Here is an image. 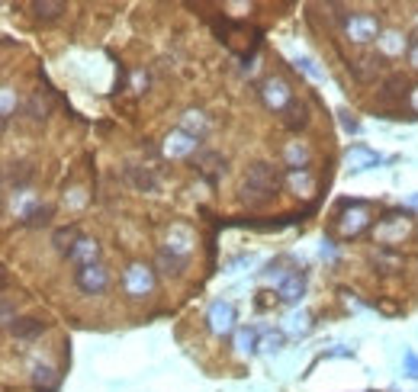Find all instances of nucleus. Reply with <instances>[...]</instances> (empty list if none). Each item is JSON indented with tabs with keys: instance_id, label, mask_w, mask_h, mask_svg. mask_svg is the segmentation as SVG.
Returning <instances> with one entry per match:
<instances>
[{
	"instance_id": "nucleus-31",
	"label": "nucleus",
	"mask_w": 418,
	"mask_h": 392,
	"mask_svg": "<svg viewBox=\"0 0 418 392\" xmlns=\"http://www.w3.org/2000/svg\"><path fill=\"white\" fill-rule=\"evenodd\" d=\"M412 68H418V45L412 49Z\"/></svg>"
},
{
	"instance_id": "nucleus-32",
	"label": "nucleus",
	"mask_w": 418,
	"mask_h": 392,
	"mask_svg": "<svg viewBox=\"0 0 418 392\" xmlns=\"http://www.w3.org/2000/svg\"><path fill=\"white\" fill-rule=\"evenodd\" d=\"M412 106H415V109H418V87H415V90H412Z\"/></svg>"
},
{
	"instance_id": "nucleus-24",
	"label": "nucleus",
	"mask_w": 418,
	"mask_h": 392,
	"mask_svg": "<svg viewBox=\"0 0 418 392\" xmlns=\"http://www.w3.org/2000/svg\"><path fill=\"white\" fill-rule=\"evenodd\" d=\"M287 321H289V325H287V328H289V331H293V334L306 331V325H302V321H306V315H302V312H299V315H289V318H287Z\"/></svg>"
},
{
	"instance_id": "nucleus-17",
	"label": "nucleus",
	"mask_w": 418,
	"mask_h": 392,
	"mask_svg": "<svg viewBox=\"0 0 418 392\" xmlns=\"http://www.w3.org/2000/svg\"><path fill=\"white\" fill-rule=\"evenodd\" d=\"M379 49H383L386 55H399V51L405 49V39L399 36V32H386V36L379 39Z\"/></svg>"
},
{
	"instance_id": "nucleus-26",
	"label": "nucleus",
	"mask_w": 418,
	"mask_h": 392,
	"mask_svg": "<svg viewBox=\"0 0 418 392\" xmlns=\"http://www.w3.org/2000/svg\"><path fill=\"white\" fill-rule=\"evenodd\" d=\"M193 126H196V129H203V113H186V122H184V132H186V129H193Z\"/></svg>"
},
{
	"instance_id": "nucleus-33",
	"label": "nucleus",
	"mask_w": 418,
	"mask_h": 392,
	"mask_svg": "<svg viewBox=\"0 0 418 392\" xmlns=\"http://www.w3.org/2000/svg\"><path fill=\"white\" fill-rule=\"evenodd\" d=\"M409 203H412V206H415V209H418V196H412V199H409Z\"/></svg>"
},
{
	"instance_id": "nucleus-23",
	"label": "nucleus",
	"mask_w": 418,
	"mask_h": 392,
	"mask_svg": "<svg viewBox=\"0 0 418 392\" xmlns=\"http://www.w3.org/2000/svg\"><path fill=\"white\" fill-rule=\"evenodd\" d=\"M405 370H409V376L412 379H418V357H415V351H405Z\"/></svg>"
},
{
	"instance_id": "nucleus-5",
	"label": "nucleus",
	"mask_w": 418,
	"mask_h": 392,
	"mask_svg": "<svg viewBox=\"0 0 418 392\" xmlns=\"http://www.w3.org/2000/svg\"><path fill=\"white\" fill-rule=\"evenodd\" d=\"M344 29L354 42H370V39L377 36V16H370V13H351Z\"/></svg>"
},
{
	"instance_id": "nucleus-14",
	"label": "nucleus",
	"mask_w": 418,
	"mask_h": 392,
	"mask_svg": "<svg viewBox=\"0 0 418 392\" xmlns=\"http://www.w3.org/2000/svg\"><path fill=\"white\" fill-rule=\"evenodd\" d=\"M283 116H287V126L289 129H302L309 122V109H306V103H299V100H293L287 109H283Z\"/></svg>"
},
{
	"instance_id": "nucleus-22",
	"label": "nucleus",
	"mask_w": 418,
	"mask_h": 392,
	"mask_svg": "<svg viewBox=\"0 0 418 392\" xmlns=\"http://www.w3.org/2000/svg\"><path fill=\"white\" fill-rule=\"evenodd\" d=\"M49 216H51V209H49V206H36V209H29V222H32V225L49 222Z\"/></svg>"
},
{
	"instance_id": "nucleus-8",
	"label": "nucleus",
	"mask_w": 418,
	"mask_h": 392,
	"mask_svg": "<svg viewBox=\"0 0 418 392\" xmlns=\"http://www.w3.org/2000/svg\"><path fill=\"white\" fill-rule=\"evenodd\" d=\"M344 158H347V164H351V171H367V167L379 164V154H373L370 148H364V145H354Z\"/></svg>"
},
{
	"instance_id": "nucleus-27",
	"label": "nucleus",
	"mask_w": 418,
	"mask_h": 392,
	"mask_svg": "<svg viewBox=\"0 0 418 392\" xmlns=\"http://www.w3.org/2000/svg\"><path fill=\"white\" fill-rule=\"evenodd\" d=\"M10 113H13V94H10V87H4V122L10 119Z\"/></svg>"
},
{
	"instance_id": "nucleus-19",
	"label": "nucleus",
	"mask_w": 418,
	"mask_h": 392,
	"mask_svg": "<svg viewBox=\"0 0 418 392\" xmlns=\"http://www.w3.org/2000/svg\"><path fill=\"white\" fill-rule=\"evenodd\" d=\"M32 10H36V16L39 19H51V16H58V13H64V4H49V0H39V4H32Z\"/></svg>"
},
{
	"instance_id": "nucleus-16",
	"label": "nucleus",
	"mask_w": 418,
	"mask_h": 392,
	"mask_svg": "<svg viewBox=\"0 0 418 392\" xmlns=\"http://www.w3.org/2000/svg\"><path fill=\"white\" fill-rule=\"evenodd\" d=\"M235 344H238V351L242 353H254L257 351V331L254 328H242L238 338H235Z\"/></svg>"
},
{
	"instance_id": "nucleus-21",
	"label": "nucleus",
	"mask_w": 418,
	"mask_h": 392,
	"mask_svg": "<svg viewBox=\"0 0 418 392\" xmlns=\"http://www.w3.org/2000/svg\"><path fill=\"white\" fill-rule=\"evenodd\" d=\"M287 158H289V164H293V167H306V148H289V151H287Z\"/></svg>"
},
{
	"instance_id": "nucleus-29",
	"label": "nucleus",
	"mask_w": 418,
	"mask_h": 392,
	"mask_svg": "<svg viewBox=\"0 0 418 392\" xmlns=\"http://www.w3.org/2000/svg\"><path fill=\"white\" fill-rule=\"evenodd\" d=\"M4 325L13 328V308H10V302H6V299H4Z\"/></svg>"
},
{
	"instance_id": "nucleus-2",
	"label": "nucleus",
	"mask_w": 418,
	"mask_h": 392,
	"mask_svg": "<svg viewBox=\"0 0 418 392\" xmlns=\"http://www.w3.org/2000/svg\"><path fill=\"white\" fill-rule=\"evenodd\" d=\"M122 286H126V293L132 296H145L154 289V270L145 267V263H132V267L122 273Z\"/></svg>"
},
{
	"instance_id": "nucleus-30",
	"label": "nucleus",
	"mask_w": 418,
	"mask_h": 392,
	"mask_svg": "<svg viewBox=\"0 0 418 392\" xmlns=\"http://www.w3.org/2000/svg\"><path fill=\"white\" fill-rule=\"evenodd\" d=\"M322 257H328V261H332V257H334V248H332V241H325V244H322Z\"/></svg>"
},
{
	"instance_id": "nucleus-10",
	"label": "nucleus",
	"mask_w": 418,
	"mask_h": 392,
	"mask_svg": "<svg viewBox=\"0 0 418 392\" xmlns=\"http://www.w3.org/2000/svg\"><path fill=\"white\" fill-rule=\"evenodd\" d=\"M158 270L161 273H180V270H186V257L184 254H177V251H171V248H164L158 254Z\"/></svg>"
},
{
	"instance_id": "nucleus-4",
	"label": "nucleus",
	"mask_w": 418,
	"mask_h": 392,
	"mask_svg": "<svg viewBox=\"0 0 418 392\" xmlns=\"http://www.w3.org/2000/svg\"><path fill=\"white\" fill-rule=\"evenodd\" d=\"M261 96H264V103H267L270 109H280V113L289 106V103H293V94H289V87H287V81H283V77H270V81L264 84Z\"/></svg>"
},
{
	"instance_id": "nucleus-6",
	"label": "nucleus",
	"mask_w": 418,
	"mask_h": 392,
	"mask_svg": "<svg viewBox=\"0 0 418 392\" xmlns=\"http://www.w3.org/2000/svg\"><path fill=\"white\" fill-rule=\"evenodd\" d=\"M206 321H209V331L229 334V331H232V321H235V308H232V302L216 299V302L209 306V315H206Z\"/></svg>"
},
{
	"instance_id": "nucleus-11",
	"label": "nucleus",
	"mask_w": 418,
	"mask_h": 392,
	"mask_svg": "<svg viewBox=\"0 0 418 392\" xmlns=\"http://www.w3.org/2000/svg\"><path fill=\"white\" fill-rule=\"evenodd\" d=\"M71 261L81 263V267H87V263H96V241H90V238H81V241L71 248Z\"/></svg>"
},
{
	"instance_id": "nucleus-25",
	"label": "nucleus",
	"mask_w": 418,
	"mask_h": 392,
	"mask_svg": "<svg viewBox=\"0 0 418 392\" xmlns=\"http://www.w3.org/2000/svg\"><path fill=\"white\" fill-rule=\"evenodd\" d=\"M280 344H283V334L280 331H274V334H267V338H264V347H267V351H280Z\"/></svg>"
},
{
	"instance_id": "nucleus-28",
	"label": "nucleus",
	"mask_w": 418,
	"mask_h": 392,
	"mask_svg": "<svg viewBox=\"0 0 418 392\" xmlns=\"http://www.w3.org/2000/svg\"><path fill=\"white\" fill-rule=\"evenodd\" d=\"M341 126H344L347 132H357L360 122H357V119H351V113H341Z\"/></svg>"
},
{
	"instance_id": "nucleus-18",
	"label": "nucleus",
	"mask_w": 418,
	"mask_h": 392,
	"mask_svg": "<svg viewBox=\"0 0 418 392\" xmlns=\"http://www.w3.org/2000/svg\"><path fill=\"white\" fill-rule=\"evenodd\" d=\"M77 241H81L77 228H61V231H55V244H58L61 251H68V254H71V248H74Z\"/></svg>"
},
{
	"instance_id": "nucleus-12",
	"label": "nucleus",
	"mask_w": 418,
	"mask_h": 392,
	"mask_svg": "<svg viewBox=\"0 0 418 392\" xmlns=\"http://www.w3.org/2000/svg\"><path fill=\"white\" fill-rule=\"evenodd\" d=\"M193 148H196V139H193L190 132H184V129H180V132H174L171 139H167L164 151L167 154H190Z\"/></svg>"
},
{
	"instance_id": "nucleus-1",
	"label": "nucleus",
	"mask_w": 418,
	"mask_h": 392,
	"mask_svg": "<svg viewBox=\"0 0 418 392\" xmlns=\"http://www.w3.org/2000/svg\"><path fill=\"white\" fill-rule=\"evenodd\" d=\"M274 186H277V174H274V167L270 164H254L248 171V177H244V193H251L254 199L270 196Z\"/></svg>"
},
{
	"instance_id": "nucleus-7",
	"label": "nucleus",
	"mask_w": 418,
	"mask_h": 392,
	"mask_svg": "<svg viewBox=\"0 0 418 392\" xmlns=\"http://www.w3.org/2000/svg\"><path fill=\"white\" fill-rule=\"evenodd\" d=\"M351 212H344V216L338 218V228L344 231V235H357L360 228L367 225V218H370V212H367L364 203H344Z\"/></svg>"
},
{
	"instance_id": "nucleus-3",
	"label": "nucleus",
	"mask_w": 418,
	"mask_h": 392,
	"mask_svg": "<svg viewBox=\"0 0 418 392\" xmlns=\"http://www.w3.org/2000/svg\"><path fill=\"white\" fill-rule=\"evenodd\" d=\"M77 286L84 289V293H103V289L109 286V273L103 263H87V267L77 270Z\"/></svg>"
},
{
	"instance_id": "nucleus-9",
	"label": "nucleus",
	"mask_w": 418,
	"mask_h": 392,
	"mask_svg": "<svg viewBox=\"0 0 418 392\" xmlns=\"http://www.w3.org/2000/svg\"><path fill=\"white\" fill-rule=\"evenodd\" d=\"M302 289H306V276L293 270V273L280 283V299L283 302H299L302 299Z\"/></svg>"
},
{
	"instance_id": "nucleus-20",
	"label": "nucleus",
	"mask_w": 418,
	"mask_h": 392,
	"mask_svg": "<svg viewBox=\"0 0 418 392\" xmlns=\"http://www.w3.org/2000/svg\"><path fill=\"white\" fill-rule=\"evenodd\" d=\"M296 68H299L302 74H309V77H312V81H325V74H322V71L315 68V61H312V58H296Z\"/></svg>"
},
{
	"instance_id": "nucleus-15",
	"label": "nucleus",
	"mask_w": 418,
	"mask_h": 392,
	"mask_svg": "<svg viewBox=\"0 0 418 392\" xmlns=\"http://www.w3.org/2000/svg\"><path fill=\"white\" fill-rule=\"evenodd\" d=\"M42 331H45V325H42V321H36V318H23V321H16V325H13V334H16V338H23V341L39 338Z\"/></svg>"
},
{
	"instance_id": "nucleus-13",
	"label": "nucleus",
	"mask_w": 418,
	"mask_h": 392,
	"mask_svg": "<svg viewBox=\"0 0 418 392\" xmlns=\"http://www.w3.org/2000/svg\"><path fill=\"white\" fill-rule=\"evenodd\" d=\"M32 386H36L39 392H55L58 373L51 370V366H36V370H32Z\"/></svg>"
}]
</instances>
